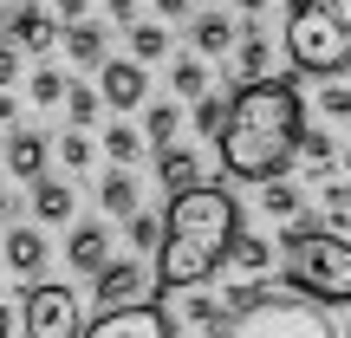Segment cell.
I'll list each match as a JSON object with an SVG mask.
<instances>
[{"label":"cell","instance_id":"d590c367","mask_svg":"<svg viewBox=\"0 0 351 338\" xmlns=\"http://www.w3.org/2000/svg\"><path fill=\"white\" fill-rule=\"evenodd\" d=\"M26 13H39V0H0V33H20Z\"/></svg>","mask_w":351,"mask_h":338},{"label":"cell","instance_id":"ab89813d","mask_svg":"<svg viewBox=\"0 0 351 338\" xmlns=\"http://www.w3.org/2000/svg\"><path fill=\"white\" fill-rule=\"evenodd\" d=\"M20 117V98H13V85H0V124H13Z\"/></svg>","mask_w":351,"mask_h":338},{"label":"cell","instance_id":"ee69618b","mask_svg":"<svg viewBox=\"0 0 351 338\" xmlns=\"http://www.w3.org/2000/svg\"><path fill=\"white\" fill-rule=\"evenodd\" d=\"M345 176H351V150H345Z\"/></svg>","mask_w":351,"mask_h":338},{"label":"cell","instance_id":"836d02e7","mask_svg":"<svg viewBox=\"0 0 351 338\" xmlns=\"http://www.w3.org/2000/svg\"><path fill=\"white\" fill-rule=\"evenodd\" d=\"M319 117H339V124H351V85H319Z\"/></svg>","mask_w":351,"mask_h":338},{"label":"cell","instance_id":"f6af8a7d","mask_svg":"<svg viewBox=\"0 0 351 338\" xmlns=\"http://www.w3.org/2000/svg\"><path fill=\"white\" fill-rule=\"evenodd\" d=\"M0 163H7V143H0Z\"/></svg>","mask_w":351,"mask_h":338},{"label":"cell","instance_id":"74e56055","mask_svg":"<svg viewBox=\"0 0 351 338\" xmlns=\"http://www.w3.org/2000/svg\"><path fill=\"white\" fill-rule=\"evenodd\" d=\"M156 20H195V0H150Z\"/></svg>","mask_w":351,"mask_h":338},{"label":"cell","instance_id":"7bdbcfd3","mask_svg":"<svg viewBox=\"0 0 351 338\" xmlns=\"http://www.w3.org/2000/svg\"><path fill=\"white\" fill-rule=\"evenodd\" d=\"M7 208H13V202H7V189H0V221H7Z\"/></svg>","mask_w":351,"mask_h":338},{"label":"cell","instance_id":"52a82bcc","mask_svg":"<svg viewBox=\"0 0 351 338\" xmlns=\"http://www.w3.org/2000/svg\"><path fill=\"white\" fill-rule=\"evenodd\" d=\"M91 293H98V313H124V306H150L163 293V280L143 261H111L104 274H91Z\"/></svg>","mask_w":351,"mask_h":338},{"label":"cell","instance_id":"cb8c5ba5","mask_svg":"<svg viewBox=\"0 0 351 338\" xmlns=\"http://www.w3.org/2000/svg\"><path fill=\"white\" fill-rule=\"evenodd\" d=\"M261 208L274 215V221H300V215H306V195H300V182L274 176V182H261Z\"/></svg>","mask_w":351,"mask_h":338},{"label":"cell","instance_id":"30bf717a","mask_svg":"<svg viewBox=\"0 0 351 338\" xmlns=\"http://www.w3.org/2000/svg\"><path fill=\"white\" fill-rule=\"evenodd\" d=\"M65 267H72V274H104V267H111V228L104 221H78L72 234H65Z\"/></svg>","mask_w":351,"mask_h":338},{"label":"cell","instance_id":"f35d334b","mask_svg":"<svg viewBox=\"0 0 351 338\" xmlns=\"http://www.w3.org/2000/svg\"><path fill=\"white\" fill-rule=\"evenodd\" d=\"M52 13H59V26H72V20L91 13V0H52Z\"/></svg>","mask_w":351,"mask_h":338},{"label":"cell","instance_id":"2e32d148","mask_svg":"<svg viewBox=\"0 0 351 338\" xmlns=\"http://www.w3.org/2000/svg\"><path fill=\"white\" fill-rule=\"evenodd\" d=\"M228 300H215V293H202V287H189L182 293V326L189 332H208V338H221V326H228Z\"/></svg>","mask_w":351,"mask_h":338},{"label":"cell","instance_id":"f546056e","mask_svg":"<svg viewBox=\"0 0 351 338\" xmlns=\"http://www.w3.org/2000/svg\"><path fill=\"white\" fill-rule=\"evenodd\" d=\"M52 150H59V163H65V169H91V156H98L104 143H91V130H78V124H72L59 143H52Z\"/></svg>","mask_w":351,"mask_h":338},{"label":"cell","instance_id":"8d00e7d4","mask_svg":"<svg viewBox=\"0 0 351 338\" xmlns=\"http://www.w3.org/2000/svg\"><path fill=\"white\" fill-rule=\"evenodd\" d=\"M104 20H111V26H137L143 20V0H104Z\"/></svg>","mask_w":351,"mask_h":338},{"label":"cell","instance_id":"603a6c76","mask_svg":"<svg viewBox=\"0 0 351 338\" xmlns=\"http://www.w3.org/2000/svg\"><path fill=\"white\" fill-rule=\"evenodd\" d=\"M124 33H130V59H143V65L169 59V20H137Z\"/></svg>","mask_w":351,"mask_h":338},{"label":"cell","instance_id":"277c9868","mask_svg":"<svg viewBox=\"0 0 351 338\" xmlns=\"http://www.w3.org/2000/svg\"><path fill=\"white\" fill-rule=\"evenodd\" d=\"M287 59L293 72L332 78L351 65V0H300L287 26Z\"/></svg>","mask_w":351,"mask_h":338},{"label":"cell","instance_id":"ba28073f","mask_svg":"<svg viewBox=\"0 0 351 338\" xmlns=\"http://www.w3.org/2000/svg\"><path fill=\"white\" fill-rule=\"evenodd\" d=\"M98 91H104V104H111L117 117L143 111V104H150V72H143V59H104L98 65Z\"/></svg>","mask_w":351,"mask_h":338},{"label":"cell","instance_id":"9c48e42d","mask_svg":"<svg viewBox=\"0 0 351 338\" xmlns=\"http://www.w3.org/2000/svg\"><path fill=\"white\" fill-rule=\"evenodd\" d=\"M85 338H176L163 306H124V313H98V326H85Z\"/></svg>","mask_w":351,"mask_h":338},{"label":"cell","instance_id":"3957f363","mask_svg":"<svg viewBox=\"0 0 351 338\" xmlns=\"http://www.w3.org/2000/svg\"><path fill=\"white\" fill-rule=\"evenodd\" d=\"M280 280L313 306H351V241L339 228H319L313 215L287 221V234H280Z\"/></svg>","mask_w":351,"mask_h":338},{"label":"cell","instance_id":"8992f818","mask_svg":"<svg viewBox=\"0 0 351 338\" xmlns=\"http://www.w3.org/2000/svg\"><path fill=\"white\" fill-rule=\"evenodd\" d=\"M26 338H85V319H78V293L59 287V280H33L20 306Z\"/></svg>","mask_w":351,"mask_h":338},{"label":"cell","instance_id":"d6a6232c","mask_svg":"<svg viewBox=\"0 0 351 338\" xmlns=\"http://www.w3.org/2000/svg\"><path fill=\"white\" fill-rule=\"evenodd\" d=\"M300 156H306V163H313L319 176H326L332 163H339V143H332L326 130H306V143H300Z\"/></svg>","mask_w":351,"mask_h":338},{"label":"cell","instance_id":"bcb514c9","mask_svg":"<svg viewBox=\"0 0 351 338\" xmlns=\"http://www.w3.org/2000/svg\"><path fill=\"white\" fill-rule=\"evenodd\" d=\"M215 7H228V0H215Z\"/></svg>","mask_w":351,"mask_h":338},{"label":"cell","instance_id":"7402d4cb","mask_svg":"<svg viewBox=\"0 0 351 338\" xmlns=\"http://www.w3.org/2000/svg\"><path fill=\"white\" fill-rule=\"evenodd\" d=\"M111 111V104H104V91L98 85H78L72 78V91H65V124H78V130H98V117Z\"/></svg>","mask_w":351,"mask_h":338},{"label":"cell","instance_id":"484cf974","mask_svg":"<svg viewBox=\"0 0 351 338\" xmlns=\"http://www.w3.org/2000/svg\"><path fill=\"white\" fill-rule=\"evenodd\" d=\"M241 78H267V26L261 20H241Z\"/></svg>","mask_w":351,"mask_h":338},{"label":"cell","instance_id":"ac0fdd59","mask_svg":"<svg viewBox=\"0 0 351 338\" xmlns=\"http://www.w3.org/2000/svg\"><path fill=\"white\" fill-rule=\"evenodd\" d=\"M176 130H182V104L176 98H150L143 104V137H150V150H169Z\"/></svg>","mask_w":351,"mask_h":338},{"label":"cell","instance_id":"e575fe53","mask_svg":"<svg viewBox=\"0 0 351 338\" xmlns=\"http://www.w3.org/2000/svg\"><path fill=\"white\" fill-rule=\"evenodd\" d=\"M20 52H26L20 39H13V33H0V85H13V78H26V72H20Z\"/></svg>","mask_w":351,"mask_h":338},{"label":"cell","instance_id":"1f68e13d","mask_svg":"<svg viewBox=\"0 0 351 338\" xmlns=\"http://www.w3.org/2000/svg\"><path fill=\"white\" fill-rule=\"evenodd\" d=\"M221 300H228V313H254V306H261V300H274V293H267V280H261V274H247V280H234Z\"/></svg>","mask_w":351,"mask_h":338},{"label":"cell","instance_id":"60d3db41","mask_svg":"<svg viewBox=\"0 0 351 338\" xmlns=\"http://www.w3.org/2000/svg\"><path fill=\"white\" fill-rule=\"evenodd\" d=\"M234 7H241V13H247V20H261V13H267V7H274V0H234Z\"/></svg>","mask_w":351,"mask_h":338},{"label":"cell","instance_id":"8fae6325","mask_svg":"<svg viewBox=\"0 0 351 338\" xmlns=\"http://www.w3.org/2000/svg\"><path fill=\"white\" fill-rule=\"evenodd\" d=\"M189 46L202 52V59H228V52L241 46V20H228V7H208L189 20Z\"/></svg>","mask_w":351,"mask_h":338},{"label":"cell","instance_id":"b9f144b4","mask_svg":"<svg viewBox=\"0 0 351 338\" xmlns=\"http://www.w3.org/2000/svg\"><path fill=\"white\" fill-rule=\"evenodd\" d=\"M0 338H13V313H7V306H0Z\"/></svg>","mask_w":351,"mask_h":338},{"label":"cell","instance_id":"4fadbf2b","mask_svg":"<svg viewBox=\"0 0 351 338\" xmlns=\"http://www.w3.org/2000/svg\"><path fill=\"white\" fill-rule=\"evenodd\" d=\"M52 156H59V150H52V143L39 137V130H13V137H7V169L20 176V182H39Z\"/></svg>","mask_w":351,"mask_h":338},{"label":"cell","instance_id":"7c38bea8","mask_svg":"<svg viewBox=\"0 0 351 338\" xmlns=\"http://www.w3.org/2000/svg\"><path fill=\"white\" fill-rule=\"evenodd\" d=\"M46 254H52V248H46L39 228H13V234L0 241V261H7L20 280H39V274H46Z\"/></svg>","mask_w":351,"mask_h":338},{"label":"cell","instance_id":"5bb4252c","mask_svg":"<svg viewBox=\"0 0 351 338\" xmlns=\"http://www.w3.org/2000/svg\"><path fill=\"white\" fill-rule=\"evenodd\" d=\"M59 46H65V59L85 65V72H98V65L111 59V39H104V26H98V20H72Z\"/></svg>","mask_w":351,"mask_h":338},{"label":"cell","instance_id":"6da1fadb","mask_svg":"<svg viewBox=\"0 0 351 338\" xmlns=\"http://www.w3.org/2000/svg\"><path fill=\"white\" fill-rule=\"evenodd\" d=\"M241 234H247V228H241L234 189L195 182V189H182V195H169V228H163V248H156V280H163V293H189V287H202V280H215L234 261Z\"/></svg>","mask_w":351,"mask_h":338},{"label":"cell","instance_id":"d6986e66","mask_svg":"<svg viewBox=\"0 0 351 338\" xmlns=\"http://www.w3.org/2000/svg\"><path fill=\"white\" fill-rule=\"evenodd\" d=\"M169 91L176 98H208V59H202L195 46H189L182 59H169Z\"/></svg>","mask_w":351,"mask_h":338},{"label":"cell","instance_id":"e0dca14e","mask_svg":"<svg viewBox=\"0 0 351 338\" xmlns=\"http://www.w3.org/2000/svg\"><path fill=\"white\" fill-rule=\"evenodd\" d=\"M98 208L117 215V221H130V215H137V176H130L124 163L104 169V182H98Z\"/></svg>","mask_w":351,"mask_h":338},{"label":"cell","instance_id":"5b68a950","mask_svg":"<svg viewBox=\"0 0 351 338\" xmlns=\"http://www.w3.org/2000/svg\"><path fill=\"white\" fill-rule=\"evenodd\" d=\"M221 338H339V326L326 319V306H313V300H261L254 313H234L221 326Z\"/></svg>","mask_w":351,"mask_h":338},{"label":"cell","instance_id":"44dd1931","mask_svg":"<svg viewBox=\"0 0 351 338\" xmlns=\"http://www.w3.org/2000/svg\"><path fill=\"white\" fill-rule=\"evenodd\" d=\"M33 215H39V221H72V182L39 176V182H33Z\"/></svg>","mask_w":351,"mask_h":338},{"label":"cell","instance_id":"7a4b0ae2","mask_svg":"<svg viewBox=\"0 0 351 338\" xmlns=\"http://www.w3.org/2000/svg\"><path fill=\"white\" fill-rule=\"evenodd\" d=\"M306 143V104L287 78H247L234 91V117L221 130V163L241 182H274Z\"/></svg>","mask_w":351,"mask_h":338},{"label":"cell","instance_id":"4316f807","mask_svg":"<svg viewBox=\"0 0 351 338\" xmlns=\"http://www.w3.org/2000/svg\"><path fill=\"white\" fill-rule=\"evenodd\" d=\"M228 117H234V98H221V91H208V98H195V130H202L208 143H221Z\"/></svg>","mask_w":351,"mask_h":338},{"label":"cell","instance_id":"83f0119b","mask_svg":"<svg viewBox=\"0 0 351 338\" xmlns=\"http://www.w3.org/2000/svg\"><path fill=\"white\" fill-rule=\"evenodd\" d=\"M163 228H169V215L137 208V215L124 221V234H130V248H137V254H156V248H163Z\"/></svg>","mask_w":351,"mask_h":338},{"label":"cell","instance_id":"ffe728a7","mask_svg":"<svg viewBox=\"0 0 351 338\" xmlns=\"http://www.w3.org/2000/svg\"><path fill=\"white\" fill-rule=\"evenodd\" d=\"M65 91H72V78H65L59 65H33V72H26V98H33L39 111H59Z\"/></svg>","mask_w":351,"mask_h":338},{"label":"cell","instance_id":"9a60e30c","mask_svg":"<svg viewBox=\"0 0 351 338\" xmlns=\"http://www.w3.org/2000/svg\"><path fill=\"white\" fill-rule=\"evenodd\" d=\"M156 182H163V195H182V189L202 182V156L182 150V143H169V150H156Z\"/></svg>","mask_w":351,"mask_h":338},{"label":"cell","instance_id":"7dc6e473","mask_svg":"<svg viewBox=\"0 0 351 338\" xmlns=\"http://www.w3.org/2000/svg\"><path fill=\"white\" fill-rule=\"evenodd\" d=\"M293 7H300V0H293Z\"/></svg>","mask_w":351,"mask_h":338},{"label":"cell","instance_id":"d4e9b609","mask_svg":"<svg viewBox=\"0 0 351 338\" xmlns=\"http://www.w3.org/2000/svg\"><path fill=\"white\" fill-rule=\"evenodd\" d=\"M104 156H111V163H143V150H150V137H143V130H130V124H111V130H104Z\"/></svg>","mask_w":351,"mask_h":338},{"label":"cell","instance_id":"f1b7e54d","mask_svg":"<svg viewBox=\"0 0 351 338\" xmlns=\"http://www.w3.org/2000/svg\"><path fill=\"white\" fill-rule=\"evenodd\" d=\"M13 39H20L26 52H52V46L65 39V26H52L46 13H26V20H20V33H13Z\"/></svg>","mask_w":351,"mask_h":338},{"label":"cell","instance_id":"4dcf8cb0","mask_svg":"<svg viewBox=\"0 0 351 338\" xmlns=\"http://www.w3.org/2000/svg\"><path fill=\"white\" fill-rule=\"evenodd\" d=\"M228 267H241V274H267V267H274V241L241 234V241H234V261H228Z\"/></svg>","mask_w":351,"mask_h":338}]
</instances>
